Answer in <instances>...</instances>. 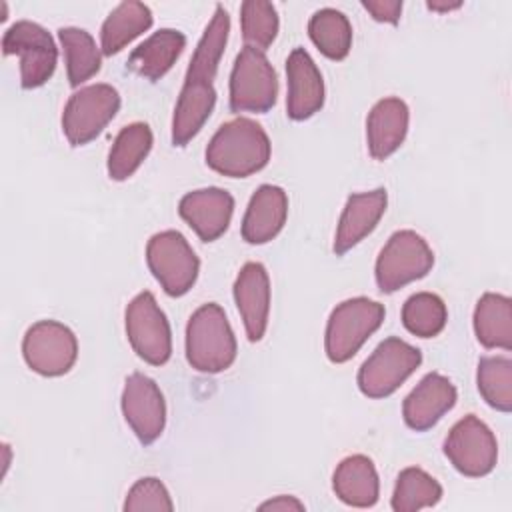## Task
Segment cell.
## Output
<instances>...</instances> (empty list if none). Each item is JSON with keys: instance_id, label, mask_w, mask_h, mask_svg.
Returning <instances> with one entry per match:
<instances>
[{"instance_id": "7a4b0ae2", "label": "cell", "mask_w": 512, "mask_h": 512, "mask_svg": "<svg viewBox=\"0 0 512 512\" xmlns=\"http://www.w3.org/2000/svg\"><path fill=\"white\" fill-rule=\"evenodd\" d=\"M186 358L204 374L228 370L236 360V338L224 310L208 302L200 306L186 326Z\"/></svg>"}, {"instance_id": "cb8c5ba5", "label": "cell", "mask_w": 512, "mask_h": 512, "mask_svg": "<svg viewBox=\"0 0 512 512\" xmlns=\"http://www.w3.org/2000/svg\"><path fill=\"white\" fill-rule=\"evenodd\" d=\"M474 334L484 348H512V302L504 294L486 292L474 308Z\"/></svg>"}, {"instance_id": "d6a6232c", "label": "cell", "mask_w": 512, "mask_h": 512, "mask_svg": "<svg viewBox=\"0 0 512 512\" xmlns=\"http://www.w3.org/2000/svg\"><path fill=\"white\" fill-rule=\"evenodd\" d=\"M126 512H142V510H156V512H172L174 504L166 490V486L154 478H140L126 494L124 500Z\"/></svg>"}, {"instance_id": "277c9868", "label": "cell", "mask_w": 512, "mask_h": 512, "mask_svg": "<svg viewBox=\"0 0 512 512\" xmlns=\"http://www.w3.org/2000/svg\"><path fill=\"white\" fill-rule=\"evenodd\" d=\"M434 266V254L428 242L414 230L394 232L376 258V284L384 294L424 278Z\"/></svg>"}, {"instance_id": "4dcf8cb0", "label": "cell", "mask_w": 512, "mask_h": 512, "mask_svg": "<svg viewBox=\"0 0 512 512\" xmlns=\"http://www.w3.org/2000/svg\"><path fill=\"white\" fill-rule=\"evenodd\" d=\"M448 320L444 300L432 292H416L402 306L404 328L418 338L438 336Z\"/></svg>"}, {"instance_id": "5b68a950", "label": "cell", "mask_w": 512, "mask_h": 512, "mask_svg": "<svg viewBox=\"0 0 512 512\" xmlns=\"http://www.w3.org/2000/svg\"><path fill=\"white\" fill-rule=\"evenodd\" d=\"M422 352L412 344L390 336L382 340L358 370V388L368 398L394 394L420 366Z\"/></svg>"}, {"instance_id": "e0dca14e", "label": "cell", "mask_w": 512, "mask_h": 512, "mask_svg": "<svg viewBox=\"0 0 512 512\" xmlns=\"http://www.w3.org/2000/svg\"><path fill=\"white\" fill-rule=\"evenodd\" d=\"M288 96L286 114L292 120H306L324 106V80L304 48H294L286 60Z\"/></svg>"}, {"instance_id": "484cf974", "label": "cell", "mask_w": 512, "mask_h": 512, "mask_svg": "<svg viewBox=\"0 0 512 512\" xmlns=\"http://www.w3.org/2000/svg\"><path fill=\"white\" fill-rule=\"evenodd\" d=\"M152 130L144 122H132L124 126L110 152H108V176L116 182L128 180L152 150Z\"/></svg>"}, {"instance_id": "e575fe53", "label": "cell", "mask_w": 512, "mask_h": 512, "mask_svg": "<svg viewBox=\"0 0 512 512\" xmlns=\"http://www.w3.org/2000/svg\"><path fill=\"white\" fill-rule=\"evenodd\" d=\"M260 510H280V512H288V510H304V504L294 498V496H276L268 502H262L258 506Z\"/></svg>"}, {"instance_id": "d6986e66", "label": "cell", "mask_w": 512, "mask_h": 512, "mask_svg": "<svg viewBox=\"0 0 512 512\" xmlns=\"http://www.w3.org/2000/svg\"><path fill=\"white\" fill-rule=\"evenodd\" d=\"M386 204H388V196L384 188L350 194L338 220V228L334 236V252L342 256L348 250H352L360 240H364L384 216Z\"/></svg>"}, {"instance_id": "52a82bcc", "label": "cell", "mask_w": 512, "mask_h": 512, "mask_svg": "<svg viewBox=\"0 0 512 512\" xmlns=\"http://www.w3.org/2000/svg\"><path fill=\"white\" fill-rule=\"evenodd\" d=\"M278 78L266 54L244 46L230 74V110L264 114L276 104Z\"/></svg>"}, {"instance_id": "5bb4252c", "label": "cell", "mask_w": 512, "mask_h": 512, "mask_svg": "<svg viewBox=\"0 0 512 512\" xmlns=\"http://www.w3.org/2000/svg\"><path fill=\"white\" fill-rule=\"evenodd\" d=\"M234 198L222 188H200L180 198L178 214L204 242L220 238L230 224Z\"/></svg>"}, {"instance_id": "3957f363", "label": "cell", "mask_w": 512, "mask_h": 512, "mask_svg": "<svg viewBox=\"0 0 512 512\" xmlns=\"http://www.w3.org/2000/svg\"><path fill=\"white\" fill-rule=\"evenodd\" d=\"M384 306L376 300L356 296L340 302L328 318L324 350L330 362H348L362 344L380 328L384 320Z\"/></svg>"}, {"instance_id": "44dd1931", "label": "cell", "mask_w": 512, "mask_h": 512, "mask_svg": "<svg viewBox=\"0 0 512 512\" xmlns=\"http://www.w3.org/2000/svg\"><path fill=\"white\" fill-rule=\"evenodd\" d=\"M288 216V196L280 186L262 184L250 198L242 218V238L248 244L270 242Z\"/></svg>"}, {"instance_id": "9a60e30c", "label": "cell", "mask_w": 512, "mask_h": 512, "mask_svg": "<svg viewBox=\"0 0 512 512\" xmlns=\"http://www.w3.org/2000/svg\"><path fill=\"white\" fill-rule=\"evenodd\" d=\"M456 398V386L446 376L438 372L426 374L404 398L402 416L406 426L416 432L430 430L448 410L454 408Z\"/></svg>"}, {"instance_id": "d4e9b609", "label": "cell", "mask_w": 512, "mask_h": 512, "mask_svg": "<svg viewBox=\"0 0 512 512\" xmlns=\"http://www.w3.org/2000/svg\"><path fill=\"white\" fill-rule=\"evenodd\" d=\"M152 26V12L142 2H122L104 20L100 30L102 54H118L134 38L144 34Z\"/></svg>"}, {"instance_id": "f546056e", "label": "cell", "mask_w": 512, "mask_h": 512, "mask_svg": "<svg viewBox=\"0 0 512 512\" xmlns=\"http://www.w3.org/2000/svg\"><path fill=\"white\" fill-rule=\"evenodd\" d=\"M476 386L488 406L512 410V360L508 356H484L478 362Z\"/></svg>"}, {"instance_id": "7402d4cb", "label": "cell", "mask_w": 512, "mask_h": 512, "mask_svg": "<svg viewBox=\"0 0 512 512\" xmlns=\"http://www.w3.org/2000/svg\"><path fill=\"white\" fill-rule=\"evenodd\" d=\"M332 490L338 500L348 506H374L380 496V480L374 462L364 454L346 456L332 474Z\"/></svg>"}, {"instance_id": "d590c367", "label": "cell", "mask_w": 512, "mask_h": 512, "mask_svg": "<svg viewBox=\"0 0 512 512\" xmlns=\"http://www.w3.org/2000/svg\"><path fill=\"white\" fill-rule=\"evenodd\" d=\"M426 6L434 12H450V10L460 8L462 2H434V0H430V2H426Z\"/></svg>"}, {"instance_id": "8992f818", "label": "cell", "mask_w": 512, "mask_h": 512, "mask_svg": "<svg viewBox=\"0 0 512 512\" xmlns=\"http://www.w3.org/2000/svg\"><path fill=\"white\" fill-rule=\"evenodd\" d=\"M2 54L20 56V84L24 90L46 84L58 64V50L52 36L32 20H18L4 32Z\"/></svg>"}, {"instance_id": "ba28073f", "label": "cell", "mask_w": 512, "mask_h": 512, "mask_svg": "<svg viewBox=\"0 0 512 512\" xmlns=\"http://www.w3.org/2000/svg\"><path fill=\"white\" fill-rule=\"evenodd\" d=\"M146 262L168 296H184L196 282L200 260L176 230L154 234L146 244Z\"/></svg>"}, {"instance_id": "30bf717a", "label": "cell", "mask_w": 512, "mask_h": 512, "mask_svg": "<svg viewBox=\"0 0 512 512\" xmlns=\"http://www.w3.org/2000/svg\"><path fill=\"white\" fill-rule=\"evenodd\" d=\"M120 108V94L110 84H90L76 90L62 112V132L72 146L94 140Z\"/></svg>"}, {"instance_id": "f1b7e54d", "label": "cell", "mask_w": 512, "mask_h": 512, "mask_svg": "<svg viewBox=\"0 0 512 512\" xmlns=\"http://www.w3.org/2000/svg\"><path fill=\"white\" fill-rule=\"evenodd\" d=\"M442 498V486L422 468H404L394 484L392 510L394 512H418L422 508L436 506Z\"/></svg>"}, {"instance_id": "9c48e42d", "label": "cell", "mask_w": 512, "mask_h": 512, "mask_svg": "<svg viewBox=\"0 0 512 512\" xmlns=\"http://www.w3.org/2000/svg\"><path fill=\"white\" fill-rule=\"evenodd\" d=\"M126 336L132 350L148 364L162 366L172 356V332L166 314L152 292L136 294L124 314Z\"/></svg>"}, {"instance_id": "8fae6325", "label": "cell", "mask_w": 512, "mask_h": 512, "mask_svg": "<svg viewBox=\"0 0 512 512\" xmlns=\"http://www.w3.org/2000/svg\"><path fill=\"white\" fill-rule=\"evenodd\" d=\"M444 454L450 464L468 478H480L494 470L498 442L494 432L474 414L460 418L444 440Z\"/></svg>"}, {"instance_id": "ac0fdd59", "label": "cell", "mask_w": 512, "mask_h": 512, "mask_svg": "<svg viewBox=\"0 0 512 512\" xmlns=\"http://www.w3.org/2000/svg\"><path fill=\"white\" fill-rule=\"evenodd\" d=\"M216 104V90L210 78L186 72L174 116H172V144L186 146L206 124Z\"/></svg>"}, {"instance_id": "83f0119b", "label": "cell", "mask_w": 512, "mask_h": 512, "mask_svg": "<svg viewBox=\"0 0 512 512\" xmlns=\"http://www.w3.org/2000/svg\"><path fill=\"white\" fill-rule=\"evenodd\" d=\"M310 40L330 60H344L352 48V26L336 8H322L308 22Z\"/></svg>"}, {"instance_id": "2e32d148", "label": "cell", "mask_w": 512, "mask_h": 512, "mask_svg": "<svg viewBox=\"0 0 512 512\" xmlns=\"http://www.w3.org/2000/svg\"><path fill=\"white\" fill-rule=\"evenodd\" d=\"M234 300L250 342L262 340L270 314V280L260 262H246L234 280Z\"/></svg>"}, {"instance_id": "7c38bea8", "label": "cell", "mask_w": 512, "mask_h": 512, "mask_svg": "<svg viewBox=\"0 0 512 512\" xmlns=\"http://www.w3.org/2000/svg\"><path fill=\"white\" fill-rule=\"evenodd\" d=\"M22 356L40 376H62L78 358V340L74 332L56 320L32 324L22 340Z\"/></svg>"}, {"instance_id": "1f68e13d", "label": "cell", "mask_w": 512, "mask_h": 512, "mask_svg": "<svg viewBox=\"0 0 512 512\" xmlns=\"http://www.w3.org/2000/svg\"><path fill=\"white\" fill-rule=\"evenodd\" d=\"M240 26L244 44L264 52L278 34V12L270 2L246 0L240 6Z\"/></svg>"}, {"instance_id": "6da1fadb", "label": "cell", "mask_w": 512, "mask_h": 512, "mask_svg": "<svg viewBox=\"0 0 512 512\" xmlns=\"http://www.w3.org/2000/svg\"><path fill=\"white\" fill-rule=\"evenodd\" d=\"M270 140L252 118L238 116L224 122L206 148V164L230 178H246L260 172L270 160Z\"/></svg>"}, {"instance_id": "603a6c76", "label": "cell", "mask_w": 512, "mask_h": 512, "mask_svg": "<svg viewBox=\"0 0 512 512\" xmlns=\"http://www.w3.org/2000/svg\"><path fill=\"white\" fill-rule=\"evenodd\" d=\"M186 46V36L174 28H160L148 36L126 60V68L150 82L160 80L178 60Z\"/></svg>"}, {"instance_id": "4316f807", "label": "cell", "mask_w": 512, "mask_h": 512, "mask_svg": "<svg viewBox=\"0 0 512 512\" xmlns=\"http://www.w3.org/2000/svg\"><path fill=\"white\" fill-rule=\"evenodd\" d=\"M58 38L64 50L66 60V76L72 88H78L92 76L100 72L102 52L98 50L90 32L74 26H66L58 30Z\"/></svg>"}, {"instance_id": "836d02e7", "label": "cell", "mask_w": 512, "mask_h": 512, "mask_svg": "<svg viewBox=\"0 0 512 512\" xmlns=\"http://www.w3.org/2000/svg\"><path fill=\"white\" fill-rule=\"evenodd\" d=\"M362 8L372 14L374 20L378 22H388V24H398L400 12H402V2L398 0H378V2H362Z\"/></svg>"}, {"instance_id": "4fadbf2b", "label": "cell", "mask_w": 512, "mask_h": 512, "mask_svg": "<svg viewBox=\"0 0 512 512\" xmlns=\"http://www.w3.org/2000/svg\"><path fill=\"white\" fill-rule=\"evenodd\" d=\"M120 404L124 420L144 446L160 438L166 424V402L152 378L132 372L124 382Z\"/></svg>"}, {"instance_id": "ffe728a7", "label": "cell", "mask_w": 512, "mask_h": 512, "mask_svg": "<svg viewBox=\"0 0 512 512\" xmlns=\"http://www.w3.org/2000/svg\"><path fill=\"white\" fill-rule=\"evenodd\" d=\"M410 112L404 100L390 96L378 100L366 118L368 152L374 160H386L404 142Z\"/></svg>"}, {"instance_id": "8d00e7d4", "label": "cell", "mask_w": 512, "mask_h": 512, "mask_svg": "<svg viewBox=\"0 0 512 512\" xmlns=\"http://www.w3.org/2000/svg\"><path fill=\"white\" fill-rule=\"evenodd\" d=\"M2 452H4V464H2V476L6 474L8 466H10V446L8 444H2Z\"/></svg>"}]
</instances>
